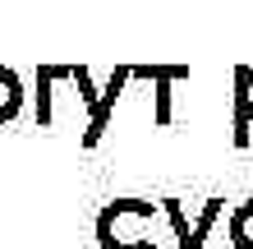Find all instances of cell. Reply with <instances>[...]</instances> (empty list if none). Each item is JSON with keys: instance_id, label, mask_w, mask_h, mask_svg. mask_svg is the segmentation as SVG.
<instances>
[{"instance_id": "1", "label": "cell", "mask_w": 253, "mask_h": 249, "mask_svg": "<svg viewBox=\"0 0 253 249\" xmlns=\"http://www.w3.org/2000/svg\"><path fill=\"white\" fill-rule=\"evenodd\" d=\"M161 203L147 199H111L97 212V245L101 249H157V222L166 212H157Z\"/></svg>"}, {"instance_id": "2", "label": "cell", "mask_w": 253, "mask_h": 249, "mask_svg": "<svg viewBox=\"0 0 253 249\" xmlns=\"http://www.w3.org/2000/svg\"><path fill=\"white\" fill-rule=\"evenodd\" d=\"M133 79V69H115V74L106 79V88H101V97L92 101V111H87V129H83V148H97L101 143V134H106V120H111V111H115V101H120V93H125V83Z\"/></svg>"}, {"instance_id": "3", "label": "cell", "mask_w": 253, "mask_h": 249, "mask_svg": "<svg viewBox=\"0 0 253 249\" xmlns=\"http://www.w3.org/2000/svg\"><path fill=\"white\" fill-rule=\"evenodd\" d=\"M253 134V69H235V115H230V143L249 148Z\"/></svg>"}, {"instance_id": "4", "label": "cell", "mask_w": 253, "mask_h": 249, "mask_svg": "<svg viewBox=\"0 0 253 249\" xmlns=\"http://www.w3.org/2000/svg\"><path fill=\"white\" fill-rule=\"evenodd\" d=\"M133 79H147L157 88L152 93V120L157 125H170L175 115H170V88L180 83V79H189V69H166V65H157V69H133Z\"/></svg>"}, {"instance_id": "5", "label": "cell", "mask_w": 253, "mask_h": 249, "mask_svg": "<svg viewBox=\"0 0 253 249\" xmlns=\"http://www.w3.org/2000/svg\"><path fill=\"white\" fill-rule=\"evenodd\" d=\"M74 74V65H42L37 69V93H33V120L46 129L51 125V83H60Z\"/></svg>"}, {"instance_id": "6", "label": "cell", "mask_w": 253, "mask_h": 249, "mask_svg": "<svg viewBox=\"0 0 253 249\" xmlns=\"http://www.w3.org/2000/svg\"><path fill=\"white\" fill-rule=\"evenodd\" d=\"M23 101H28L23 79L14 74V69L0 65V125H14V120H19V115H23Z\"/></svg>"}, {"instance_id": "7", "label": "cell", "mask_w": 253, "mask_h": 249, "mask_svg": "<svg viewBox=\"0 0 253 249\" xmlns=\"http://www.w3.org/2000/svg\"><path fill=\"white\" fill-rule=\"evenodd\" d=\"M221 212H226V199H207V203H203V212H198V222L189 226V236H184V240H175V245H180V249H203L207 236H212V226L221 222Z\"/></svg>"}, {"instance_id": "8", "label": "cell", "mask_w": 253, "mask_h": 249, "mask_svg": "<svg viewBox=\"0 0 253 249\" xmlns=\"http://www.w3.org/2000/svg\"><path fill=\"white\" fill-rule=\"evenodd\" d=\"M230 249H253V199L230 212Z\"/></svg>"}]
</instances>
